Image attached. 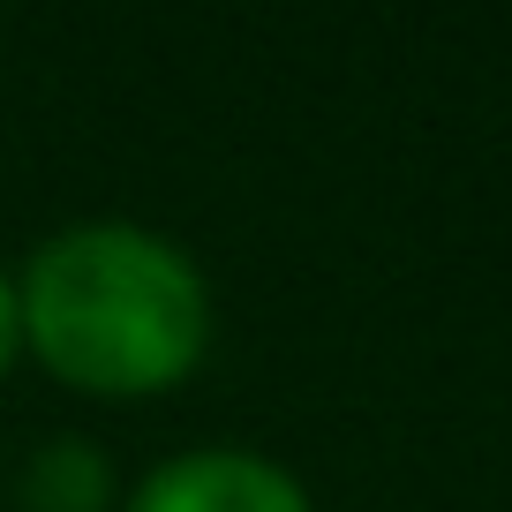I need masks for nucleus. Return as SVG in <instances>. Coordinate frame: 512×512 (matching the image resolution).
<instances>
[{"instance_id": "1", "label": "nucleus", "mask_w": 512, "mask_h": 512, "mask_svg": "<svg viewBox=\"0 0 512 512\" xmlns=\"http://www.w3.org/2000/svg\"><path fill=\"white\" fill-rule=\"evenodd\" d=\"M23 354L98 400H151L211 354V279L174 234L76 219L38 241L16 279Z\"/></svg>"}, {"instance_id": "2", "label": "nucleus", "mask_w": 512, "mask_h": 512, "mask_svg": "<svg viewBox=\"0 0 512 512\" xmlns=\"http://www.w3.org/2000/svg\"><path fill=\"white\" fill-rule=\"evenodd\" d=\"M128 512H317V505H309L302 475L264 460V452L196 445L151 467L128 490Z\"/></svg>"}, {"instance_id": "3", "label": "nucleus", "mask_w": 512, "mask_h": 512, "mask_svg": "<svg viewBox=\"0 0 512 512\" xmlns=\"http://www.w3.org/2000/svg\"><path fill=\"white\" fill-rule=\"evenodd\" d=\"M113 505V460L91 437H53L23 467V512H106Z\"/></svg>"}, {"instance_id": "4", "label": "nucleus", "mask_w": 512, "mask_h": 512, "mask_svg": "<svg viewBox=\"0 0 512 512\" xmlns=\"http://www.w3.org/2000/svg\"><path fill=\"white\" fill-rule=\"evenodd\" d=\"M23 362V302H16V279L0 272V377Z\"/></svg>"}]
</instances>
